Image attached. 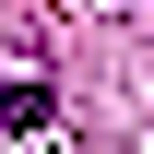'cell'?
I'll use <instances>...</instances> for the list:
<instances>
[{"mask_svg":"<svg viewBox=\"0 0 154 154\" xmlns=\"http://www.w3.org/2000/svg\"><path fill=\"white\" fill-rule=\"evenodd\" d=\"M0 131H48V83H0Z\"/></svg>","mask_w":154,"mask_h":154,"instance_id":"cell-1","label":"cell"}]
</instances>
